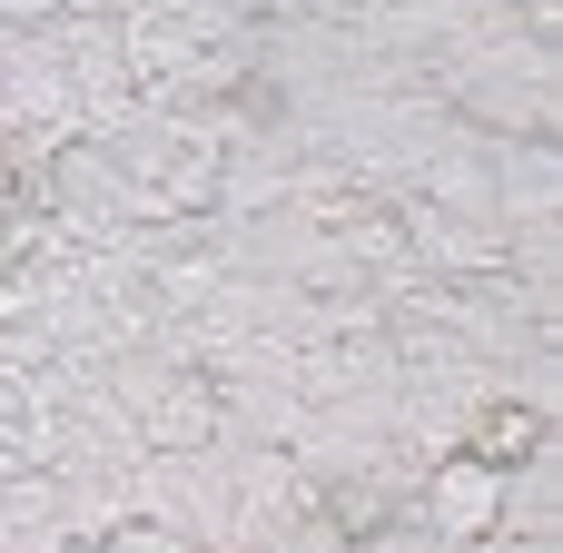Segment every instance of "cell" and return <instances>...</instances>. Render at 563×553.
I'll use <instances>...</instances> for the list:
<instances>
[{
	"mask_svg": "<svg viewBox=\"0 0 563 553\" xmlns=\"http://www.w3.org/2000/svg\"><path fill=\"white\" fill-rule=\"evenodd\" d=\"M505 524V475H485L475 455H445L435 485H426V534L435 544H485Z\"/></svg>",
	"mask_w": 563,
	"mask_h": 553,
	"instance_id": "1",
	"label": "cell"
},
{
	"mask_svg": "<svg viewBox=\"0 0 563 553\" xmlns=\"http://www.w3.org/2000/svg\"><path fill=\"white\" fill-rule=\"evenodd\" d=\"M366 553H445V544H435L426 524H386V534H376V544H366Z\"/></svg>",
	"mask_w": 563,
	"mask_h": 553,
	"instance_id": "5",
	"label": "cell"
},
{
	"mask_svg": "<svg viewBox=\"0 0 563 553\" xmlns=\"http://www.w3.org/2000/svg\"><path fill=\"white\" fill-rule=\"evenodd\" d=\"M109 553H188V534H168V524H119Z\"/></svg>",
	"mask_w": 563,
	"mask_h": 553,
	"instance_id": "4",
	"label": "cell"
},
{
	"mask_svg": "<svg viewBox=\"0 0 563 553\" xmlns=\"http://www.w3.org/2000/svg\"><path fill=\"white\" fill-rule=\"evenodd\" d=\"M0 198H10V168H0Z\"/></svg>",
	"mask_w": 563,
	"mask_h": 553,
	"instance_id": "7",
	"label": "cell"
},
{
	"mask_svg": "<svg viewBox=\"0 0 563 553\" xmlns=\"http://www.w3.org/2000/svg\"><path fill=\"white\" fill-rule=\"evenodd\" d=\"M198 435H208V396H198V386H178V396L158 406V445H198Z\"/></svg>",
	"mask_w": 563,
	"mask_h": 553,
	"instance_id": "3",
	"label": "cell"
},
{
	"mask_svg": "<svg viewBox=\"0 0 563 553\" xmlns=\"http://www.w3.org/2000/svg\"><path fill=\"white\" fill-rule=\"evenodd\" d=\"M534 445H544V416H534V406H485L465 455H475L485 475H515V465H534Z\"/></svg>",
	"mask_w": 563,
	"mask_h": 553,
	"instance_id": "2",
	"label": "cell"
},
{
	"mask_svg": "<svg viewBox=\"0 0 563 553\" xmlns=\"http://www.w3.org/2000/svg\"><path fill=\"white\" fill-rule=\"evenodd\" d=\"M297 553H346V534H336V524H317V534H307Z\"/></svg>",
	"mask_w": 563,
	"mask_h": 553,
	"instance_id": "6",
	"label": "cell"
}]
</instances>
